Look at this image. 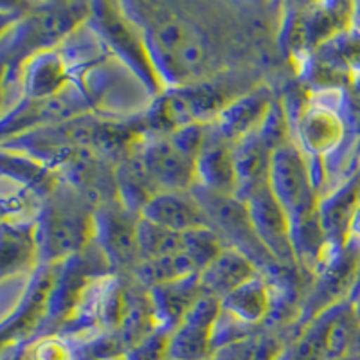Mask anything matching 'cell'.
<instances>
[{"label": "cell", "instance_id": "19", "mask_svg": "<svg viewBox=\"0 0 360 360\" xmlns=\"http://www.w3.org/2000/svg\"><path fill=\"white\" fill-rule=\"evenodd\" d=\"M38 256L37 225H0V274L25 269Z\"/></svg>", "mask_w": 360, "mask_h": 360}, {"label": "cell", "instance_id": "35", "mask_svg": "<svg viewBox=\"0 0 360 360\" xmlns=\"http://www.w3.org/2000/svg\"><path fill=\"white\" fill-rule=\"evenodd\" d=\"M0 86H2V69H0Z\"/></svg>", "mask_w": 360, "mask_h": 360}, {"label": "cell", "instance_id": "18", "mask_svg": "<svg viewBox=\"0 0 360 360\" xmlns=\"http://www.w3.org/2000/svg\"><path fill=\"white\" fill-rule=\"evenodd\" d=\"M220 303L221 311L250 328L262 323L272 307L269 287L259 274L221 297Z\"/></svg>", "mask_w": 360, "mask_h": 360}, {"label": "cell", "instance_id": "33", "mask_svg": "<svg viewBox=\"0 0 360 360\" xmlns=\"http://www.w3.org/2000/svg\"><path fill=\"white\" fill-rule=\"evenodd\" d=\"M355 310H356V315H359V319H360V301L359 303H355Z\"/></svg>", "mask_w": 360, "mask_h": 360}, {"label": "cell", "instance_id": "23", "mask_svg": "<svg viewBox=\"0 0 360 360\" xmlns=\"http://www.w3.org/2000/svg\"><path fill=\"white\" fill-rule=\"evenodd\" d=\"M134 272L146 290L157 287V285H164V283H172L176 281V279L198 274L193 263L184 256V252L173 254L168 258L152 259V262H139Z\"/></svg>", "mask_w": 360, "mask_h": 360}, {"label": "cell", "instance_id": "6", "mask_svg": "<svg viewBox=\"0 0 360 360\" xmlns=\"http://www.w3.org/2000/svg\"><path fill=\"white\" fill-rule=\"evenodd\" d=\"M137 220L119 200L94 211V245L108 265L134 270L139 263L137 250Z\"/></svg>", "mask_w": 360, "mask_h": 360}, {"label": "cell", "instance_id": "32", "mask_svg": "<svg viewBox=\"0 0 360 360\" xmlns=\"http://www.w3.org/2000/svg\"><path fill=\"white\" fill-rule=\"evenodd\" d=\"M207 360H227V359H221L220 355H217V353H214V355H211V356H209Z\"/></svg>", "mask_w": 360, "mask_h": 360}, {"label": "cell", "instance_id": "13", "mask_svg": "<svg viewBox=\"0 0 360 360\" xmlns=\"http://www.w3.org/2000/svg\"><path fill=\"white\" fill-rule=\"evenodd\" d=\"M139 217L179 234L200 229V227H211L207 217L195 200L191 191L155 193L144 205Z\"/></svg>", "mask_w": 360, "mask_h": 360}, {"label": "cell", "instance_id": "3", "mask_svg": "<svg viewBox=\"0 0 360 360\" xmlns=\"http://www.w3.org/2000/svg\"><path fill=\"white\" fill-rule=\"evenodd\" d=\"M269 188L287 213L292 227H297L317 214L319 202L315 197L307 155L295 144L288 143L272 153Z\"/></svg>", "mask_w": 360, "mask_h": 360}, {"label": "cell", "instance_id": "1", "mask_svg": "<svg viewBox=\"0 0 360 360\" xmlns=\"http://www.w3.org/2000/svg\"><path fill=\"white\" fill-rule=\"evenodd\" d=\"M139 27L162 89L193 85L207 70L204 34L184 17L159 4H121Z\"/></svg>", "mask_w": 360, "mask_h": 360}, {"label": "cell", "instance_id": "31", "mask_svg": "<svg viewBox=\"0 0 360 360\" xmlns=\"http://www.w3.org/2000/svg\"><path fill=\"white\" fill-rule=\"evenodd\" d=\"M8 20H9L8 13H0V31H2V27H4L6 24H8Z\"/></svg>", "mask_w": 360, "mask_h": 360}, {"label": "cell", "instance_id": "26", "mask_svg": "<svg viewBox=\"0 0 360 360\" xmlns=\"http://www.w3.org/2000/svg\"><path fill=\"white\" fill-rule=\"evenodd\" d=\"M259 141L274 153L281 146L288 144V127H287V114L281 108L279 103H272V107L266 112L265 119L262 121L259 128L256 130Z\"/></svg>", "mask_w": 360, "mask_h": 360}, {"label": "cell", "instance_id": "11", "mask_svg": "<svg viewBox=\"0 0 360 360\" xmlns=\"http://www.w3.org/2000/svg\"><path fill=\"white\" fill-rule=\"evenodd\" d=\"M146 292L155 330L168 333V335L182 323L193 304L204 295L200 274L157 285L153 288H148Z\"/></svg>", "mask_w": 360, "mask_h": 360}, {"label": "cell", "instance_id": "16", "mask_svg": "<svg viewBox=\"0 0 360 360\" xmlns=\"http://www.w3.org/2000/svg\"><path fill=\"white\" fill-rule=\"evenodd\" d=\"M256 274H258L256 265L245 254L233 247H225L217 258L202 270L200 283L204 294L221 299Z\"/></svg>", "mask_w": 360, "mask_h": 360}, {"label": "cell", "instance_id": "20", "mask_svg": "<svg viewBox=\"0 0 360 360\" xmlns=\"http://www.w3.org/2000/svg\"><path fill=\"white\" fill-rule=\"evenodd\" d=\"M65 76V60L60 54H38V56H34V62L31 63V67H29L27 79H25L27 94L33 98V101L53 98L67 86Z\"/></svg>", "mask_w": 360, "mask_h": 360}, {"label": "cell", "instance_id": "30", "mask_svg": "<svg viewBox=\"0 0 360 360\" xmlns=\"http://www.w3.org/2000/svg\"><path fill=\"white\" fill-rule=\"evenodd\" d=\"M352 352L360 359V328H359V333H356V337H355V342H353Z\"/></svg>", "mask_w": 360, "mask_h": 360}, {"label": "cell", "instance_id": "17", "mask_svg": "<svg viewBox=\"0 0 360 360\" xmlns=\"http://www.w3.org/2000/svg\"><path fill=\"white\" fill-rule=\"evenodd\" d=\"M270 157L272 152L259 141L256 131L233 143L236 198L243 202L249 193L269 182Z\"/></svg>", "mask_w": 360, "mask_h": 360}, {"label": "cell", "instance_id": "21", "mask_svg": "<svg viewBox=\"0 0 360 360\" xmlns=\"http://www.w3.org/2000/svg\"><path fill=\"white\" fill-rule=\"evenodd\" d=\"M344 15L340 4L315 6L299 24L297 33L304 45H323L344 31Z\"/></svg>", "mask_w": 360, "mask_h": 360}, {"label": "cell", "instance_id": "14", "mask_svg": "<svg viewBox=\"0 0 360 360\" xmlns=\"http://www.w3.org/2000/svg\"><path fill=\"white\" fill-rule=\"evenodd\" d=\"M272 103L274 101L266 90H252L249 94L227 101L211 124L225 141L233 144L258 130Z\"/></svg>", "mask_w": 360, "mask_h": 360}, {"label": "cell", "instance_id": "12", "mask_svg": "<svg viewBox=\"0 0 360 360\" xmlns=\"http://www.w3.org/2000/svg\"><path fill=\"white\" fill-rule=\"evenodd\" d=\"M195 179H197L195 186L198 188L236 197L233 144L225 141L211 123H209L204 146L195 160Z\"/></svg>", "mask_w": 360, "mask_h": 360}, {"label": "cell", "instance_id": "27", "mask_svg": "<svg viewBox=\"0 0 360 360\" xmlns=\"http://www.w3.org/2000/svg\"><path fill=\"white\" fill-rule=\"evenodd\" d=\"M169 335L159 330H153L141 342L127 349L124 359L127 360H169Z\"/></svg>", "mask_w": 360, "mask_h": 360}, {"label": "cell", "instance_id": "7", "mask_svg": "<svg viewBox=\"0 0 360 360\" xmlns=\"http://www.w3.org/2000/svg\"><path fill=\"white\" fill-rule=\"evenodd\" d=\"M148 179L157 191H191L197 184L195 160L179 152L166 134H153L135 148Z\"/></svg>", "mask_w": 360, "mask_h": 360}, {"label": "cell", "instance_id": "2", "mask_svg": "<svg viewBox=\"0 0 360 360\" xmlns=\"http://www.w3.org/2000/svg\"><path fill=\"white\" fill-rule=\"evenodd\" d=\"M38 256L65 262L94 243V211L67 182L47 195L37 224Z\"/></svg>", "mask_w": 360, "mask_h": 360}, {"label": "cell", "instance_id": "34", "mask_svg": "<svg viewBox=\"0 0 360 360\" xmlns=\"http://www.w3.org/2000/svg\"><path fill=\"white\" fill-rule=\"evenodd\" d=\"M108 360H127V359H124V355H119V356H114V359H108Z\"/></svg>", "mask_w": 360, "mask_h": 360}, {"label": "cell", "instance_id": "8", "mask_svg": "<svg viewBox=\"0 0 360 360\" xmlns=\"http://www.w3.org/2000/svg\"><path fill=\"white\" fill-rule=\"evenodd\" d=\"M252 229L266 252L278 263L292 265L295 262L292 245V225L287 213L272 195L269 182L254 189L245 200Z\"/></svg>", "mask_w": 360, "mask_h": 360}, {"label": "cell", "instance_id": "25", "mask_svg": "<svg viewBox=\"0 0 360 360\" xmlns=\"http://www.w3.org/2000/svg\"><path fill=\"white\" fill-rule=\"evenodd\" d=\"M326 60L332 65L344 67L352 72H360V33L359 31H342L332 40L323 44Z\"/></svg>", "mask_w": 360, "mask_h": 360}, {"label": "cell", "instance_id": "28", "mask_svg": "<svg viewBox=\"0 0 360 360\" xmlns=\"http://www.w3.org/2000/svg\"><path fill=\"white\" fill-rule=\"evenodd\" d=\"M34 360H72V349L62 340H47L37 349Z\"/></svg>", "mask_w": 360, "mask_h": 360}, {"label": "cell", "instance_id": "22", "mask_svg": "<svg viewBox=\"0 0 360 360\" xmlns=\"http://www.w3.org/2000/svg\"><path fill=\"white\" fill-rule=\"evenodd\" d=\"M137 250L139 262L168 258L182 252V234L164 229L139 217L137 220Z\"/></svg>", "mask_w": 360, "mask_h": 360}, {"label": "cell", "instance_id": "24", "mask_svg": "<svg viewBox=\"0 0 360 360\" xmlns=\"http://www.w3.org/2000/svg\"><path fill=\"white\" fill-rule=\"evenodd\" d=\"M225 247L229 245L221 240L220 234L213 227H200V229H193L182 234V252L193 263L198 274Z\"/></svg>", "mask_w": 360, "mask_h": 360}, {"label": "cell", "instance_id": "29", "mask_svg": "<svg viewBox=\"0 0 360 360\" xmlns=\"http://www.w3.org/2000/svg\"><path fill=\"white\" fill-rule=\"evenodd\" d=\"M348 242H353L356 243V245H360V202L359 205H356L355 213H353L352 224H349Z\"/></svg>", "mask_w": 360, "mask_h": 360}, {"label": "cell", "instance_id": "10", "mask_svg": "<svg viewBox=\"0 0 360 360\" xmlns=\"http://www.w3.org/2000/svg\"><path fill=\"white\" fill-rule=\"evenodd\" d=\"M344 131L346 124L337 105L321 99L311 101L304 108L297 127L299 141L303 146L301 152L311 159H323L340 146Z\"/></svg>", "mask_w": 360, "mask_h": 360}, {"label": "cell", "instance_id": "5", "mask_svg": "<svg viewBox=\"0 0 360 360\" xmlns=\"http://www.w3.org/2000/svg\"><path fill=\"white\" fill-rule=\"evenodd\" d=\"M90 9L94 11L96 31L101 34L103 40L110 45L117 56L123 58L135 76L143 79L144 85L150 86L152 92H159L162 85L157 78L143 34L123 8L114 4H94L90 6Z\"/></svg>", "mask_w": 360, "mask_h": 360}, {"label": "cell", "instance_id": "15", "mask_svg": "<svg viewBox=\"0 0 360 360\" xmlns=\"http://www.w3.org/2000/svg\"><path fill=\"white\" fill-rule=\"evenodd\" d=\"M360 202V180L333 191L317 205V218L326 238V250H339L348 242L349 224Z\"/></svg>", "mask_w": 360, "mask_h": 360}, {"label": "cell", "instance_id": "9", "mask_svg": "<svg viewBox=\"0 0 360 360\" xmlns=\"http://www.w3.org/2000/svg\"><path fill=\"white\" fill-rule=\"evenodd\" d=\"M220 311V299L202 295L169 333V360H207L213 355V330Z\"/></svg>", "mask_w": 360, "mask_h": 360}, {"label": "cell", "instance_id": "4", "mask_svg": "<svg viewBox=\"0 0 360 360\" xmlns=\"http://www.w3.org/2000/svg\"><path fill=\"white\" fill-rule=\"evenodd\" d=\"M191 195L207 217L209 225L227 245L245 254L256 266H266L274 262L254 233L245 202L234 195H220L198 186H193Z\"/></svg>", "mask_w": 360, "mask_h": 360}]
</instances>
